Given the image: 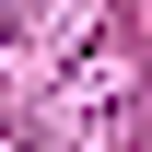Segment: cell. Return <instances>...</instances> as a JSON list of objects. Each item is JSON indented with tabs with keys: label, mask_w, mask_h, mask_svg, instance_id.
<instances>
[{
	"label": "cell",
	"mask_w": 152,
	"mask_h": 152,
	"mask_svg": "<svg viewBox=\"0 0 152 152\" xmlns=\"http://www.w3.org/2000/svg\"><path fill=\"white\" fill-rule=\"evenodd\" d=\"M0 35H12V0H0Z\"/></svg>",
	"instance_id": "6da1fadb"
}]
</instances>
